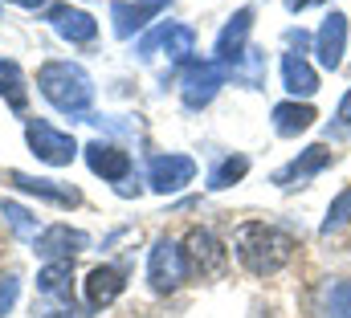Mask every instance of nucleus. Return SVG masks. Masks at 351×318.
<instances>
[{"instance_id":"nucleus-1","label":"nucleus","mask_w":351,"mask_h":318,"mask_svg":"<svg viewBox=\"0 0 351 318\" xmlns=\"http://www.w3.org/2000/svg\"><path fill=\"white\" fill-rule=\"evenodd\" d=\"M233 249H237V261L254 273V278H269L278 273L282 265H290L294 257V237L278 225H265V221H245L233 237Z\"/></svg>"},{"instance_id":"nucleus-2","label":"nucleus","mask_w":351,"mask_h":318,"mask_svg":"<svg viewBox=\"0 0 351 318\" xmlns=\"http://www.w3.org/2000/svg\"><path fill=\"white\" fill-rule=\"evenodd\" d=\"M37 86H41V94H45L58 110H66V114H82L90 106V98H94L90 74L82 66H74V62H45L41 74H37Z\"/></svg>"},{"instance_id":"nucleus-3","label":"nucleus","mask_w":351,"mask_h":318,"mask_svg":"<svg viewBox=\"0 0 351 318\" xmlns=\"http://www.w3.org/2000/svg\"><path fill=\"white\" fill-rule=\"evenodd\" d=\"M184 261H188V273L196 278H217L225 265H229V249L213 237L208 229H192L184 237Z\"/></svg>"},{"instance_id":"nucleus-4","label":"nucleus","mask_w":351,"mask_h":318,"mask_svg":"<svg viewBox=\"0 0 351 318\" xmlns=\"http://www.w3.org/2000/svg\"><path fill=\"white\" fill-rule=\"evenodd\" d=\"M147 278L156 286V294H172L176 286L188 278V261H184V249L172 237H160L152 257H147Z\"/></svg>"},{"instance_id":"nucleus-5","label":"nucleus","mask_w":351,"mask_h":318,"mask_svg":"<svg viewBox=\"0 0 351 318\" xmlns=\"http://www.w3.org/2000/svg\"><path fill=\"white\" fill-rule=\"evenodd\" d=\"M25 139H29L33 156L45 159V163H53V167H66L70 159L78 156V143H74L66 131H53V127L41 123V119H33V123L25 127Z\"/></svg>"},{"instance_id":"nucleus-6","label":"nucleus","mask_w":351,"mask_h":318,"mask_svg":"<svg viewBox=\"0 0 351 318\" xmlns=\"http://www.w3.org/2000/svg\"><path fill=\"white\" fill-rule=\"evenodd\" d=\"M37 253L41 257H49V261H70L74 253H82L90 241L86 233H78V229H70V225H49L45 233H37Z\"/></svg>"},{"instance_id":"nucleus-7","label":"nucleus","mask_w":351,"mask_h":318,"mask_svg":"<svg viewBox=\"0 0 351 318\" xmlns=\"http://www.w3.org/2000/svg\"><path fill=\"white\" fill-rule=\"evenodd\" d=\"M123 290H127V278H123L119 265H94V269L86 273V306L90 310L110 306Z\"/></svg>"},{"instance_id":"nucleus-8","label":"nucleus","mask_w":351,"mask_h":318,"mask_svg":"<svg viewBox=\"0 0 351 318\" xmlns=\"http://www.w3.org/2000/svg\"><path fill=\"white\" fill-rule=\"evenodd\" d=\"M192 175H196V163L188 156H160L152 159V188L156 192H180L184 184H192Z\"/></svg>"},{"instance_id":"nucleus-9","label":"nucleus","mask_w":351,"mask_h":318,"mask_svg":"<svg viewBox=\"0 0 351 318\" xmlns=\"http://www.w3.org/2000/svg\"><path fill=\"white\" fill-rule=\"evenodd\" d=\"M221 82H225V66H221V62H200V66H192V70L184 74V102H188V106H204V102L217 94Z\"/></svg>"},{"instance_id":"nucleus-10","label":"nucleus","mask_w":351,"mask_h":318,"mask_svg":"<svg viewBox=\"0 0 351 318\" xmlns=\"http://www.w3.org/2000/svg\"><path fill=\"white\" fill-rule=\"evenodd\" d=\"M86 163H90V171L102 175V180H123L131 171V156L123 147H114V143H102V139L86 143Z\"/></svg>"},{"instance_id":"nucleus-11","label":"nucleus","mask_w":351,"mask_h":318,"mask_svg":"<svg viewBox=\"0 0 351 318\" xmlns=\"http://www.w3.org/2000/svg\"><path fill=\"white\" fill-rule=\"evenodd\" d=\"M49 21H53V29L66 37V41H94V33H98V21L82 12V8H70V4H53L49 8Z\"/></svg>"},{"instance_id":"nucleus-12","label":"nucleus","mask_w":351,"mask_h":318,"mask_svg":"<svg viewBox=\"0 0 351 318\" xmlns=\"http://www.w3.org/2000/svg\"><path fill=\"white\" fill-rule=\"evenodd\" d=\"M343 45H348V16L343 12H331L327 21H323V29H319V62L327 66V70H335L339 62H343Z\"/></svg>"},{"instance_id":"nucleus-13","label":"nucleus","mask_w":351,"mask_h":318,"mask_svg":"<svg viewBox=\"0 0 351 318\" xmlns=\"http://www.w3.org/2000/svg\"><path fill=\"white\" fill-rule=\"evenodd\" d=\"M164 8H168V0H139V4H123V0H119L114 12H110V16H114V33H119V37H131L135 29H143V25H147L152 16H160Z\"/></svg>"},{"instance_id":"nucleus-14","label":"nucleus","mask_w":351,"mask_h":318,"mask_svg":"<svg viewBox=\"0 0 351 318\" xmlns=\"http://www.w3.org/2000/svg\"><path fill=\"white\" fill-rule=\"evenodd\" d=\"M156 45H164L168 58H188L192 53V29H184V25H160L156 33H147L139 41V53H152Z\"/></svg>"},{"instance_id":"nucleus-15","label":"nucleus","mask_w":351,"mask_h":318,"mask_svg":"<svg viewBox=\"0 0 351 318\" xmlns=\"http://www.w3.org/2000/svg\"><path fill=\"white\" fill-rule=\"evenodd\" d=\"M331 159H335V151L319 143V147H311L302 159H294L290 167H282V171L274 175V184H282V188H294V180H298V184H302V180H311V175H315L319 167H327Z\"/></svg>"},{"instance_id":"nucleus-16","label":"nucleus","mask_w":351,"mask_h":318,"mask_svg":"<svg viewBox=\"0 0 351 318\" xmlns=\"http://www.w3.org/2000/svg\"><path fill=\"white\" fill-rule=\"evenodd\" d=\"M315 106H306V102H282V106H274V127H278V135H302L306 127H315Z\"/></svg>"},{"instance_id":"nucleus-17","label":"nucleus","mask_w":351,"mask_h":318,"mask_svg":"<svg viewBox=\"0 0 351 318\" xmlns=\"http://www.w3.org/2000/svg\"><path fill=\"white\" fill-rule=\"evenodd\" d=\"M8 184H16V188H25V192H37V196L53 200V204H78V200H82L78 188H58L53 180H37V175H25V171H8Z\"/></svg>"},{"instance_id":"nucleus-18","label":"nucleus","mask_w":351,"mask_h":318,"mask_svg":"<svg viewBox=\"0 0 351 318\" xmlns=\"http://www.w3.org/2000/svg\"><path fill=\"white\" fill-rule=\"evenodd\" d=\"M282 82H286L290 94H302V98H311V94L319 90V74H315L298 53H286V58H282Z\"/></svg>"},{"instance_id":"nucleus-19","label":"nucleus","mask_w":351,"mask_h":318,"mask_svg":"<svg viewBox=\"0 0 351 318\" xmlns=\"http://www.w3.org/2000/svg\"><path fill=\"white\" fill-rule=\"evenodd\" d=\"M250 25H254V12H250V8H241V12L225 25V33H221V41H217L221 62H237V58H241V41H245Z\"/></svg>"},{"instance_id":"nucleus-20","label":"nucleus","mask_w":351,"mask_h":318,"mask_svg":"<svg viewBox=\"0 0 351 318\" xmlns=\"http://www.w3.org/2000/svg\"><path fill=\"white\" fill-rule=\"evenodd\" d=\"M70 261H49L41 273H37V290L41 294H49V298H58V302H70L74 294H70Z\"/></svg>"},{"instance_id":"nucleus-21","label":"nucleus","mask_w":351,"mask_h":318,"mask_svg":"<svg viewBox=\"0 0 351 318\" xmlns=\"http://www.w3.org/2000/svg\"><path fill=\"white\" fill-rule=\"evenodd\" d=\"M0 98L12 110H25V102H29V86H25L21 66L16 62H4V58H0Z\"/></svg>"},{"instance_id":"nucleus-22","label":"nucleus","mask_w":351,"mask_h":318,"mask_svg":"<svg viewBox=\"0 0 351 318\" xmlns=\"http://www.w3.org/2000/svg\"><path fill=\"white\" fill-rule=\"evenodd\" d=\"M319 315L323 318H351V278L348 282H331V286L323 290Z\"/></svg>"},{"instance_id":"nucleus-23","label":"nucleus","mask_w":351,"mask_h":318,"mask_svg":"<svg viewBox=\"0 0 351 318\" xmlns=\"http://www.w3.org/2000/svg\"><path fill=\"white\" fill-rule=\"evenodd\" d=\"M0 217L12 225V233H16V237H33V241H37V221H33V212H29V208H21L16 200H4V204H0Z\"/></svg>"},{"instance_id":"nucleus-24","label":"nucleus","mask_w":351,"mask_h":318,"mask_svg":"<svg viewBox=\"0 0 351 318\" xmlns=\"http://www.w3.org/2000/svg\"><path fill=\"white\" fill-rule=\"evenodd\" d=\"M250 171V159L237 156V159H225L217 171H213V180H208V188H229V184H237L241 175Z\"/></svg>"},{"instance_id":"nucleus-25","label":"nucleus","mask_w":351,"mask_h":318,"mask_svg":"<svg viewBox=\"0 0 351 318\" xmlns=\"http://www.w3.org/2000/svg\"><path fill=\"white\" fill-rule=\"evenodd\" d=\"M348 221H351V188H343V192L331 200V208H327L323 233H331V229H339V225H348Z\"/></svg>"},{"instance_id":"nucleus-26","label":"nucleus","mask_w":351,"mask_h":318,"mask_svg":"<svg viewBox=\"0 0 351 318\" xmlns=\"http://www.w3.org/2000/svg\"><path fill=\"white\" fill-rule=\"evenodd\" d=\"M16 290H21V282L8 273V278H0V318L8 315V306L16 302Z\"/></svg>"},{"instance_id":"nucleus-27","label":"nucleus","mask_w":351,"mask_h":318,"mask_svg":"<svg viewBox=\"0 0 351 318\" xmlns=\"http://www.w3.org/2000/svg\"><path fill=\"white\" fill-rule=\"evenodd\" d=\"M339 123H351V94L343 98V106H339Z\"/></svg>"},{"instance_id":"nucleus-28","label":"nucleus","mask_w":351,"mask_h":318,"mask_svg":"<svg viewBox=\"0 0 351 318\" xmlns=\"http://www.w3.org/2000/svg\"><path fill=\"white\" fill-rule=\"evenodd\" d=\"M311 4H319V0H286V8H294V12L298 8H311Z\"/></svg>"},{"instance_id":"nucleus-29","label":"nucleus","mask_w":351,"mask_h":318,"mask_svg":"<svg viewBox=\"0 0 351 318\" xmlns=\"http://www.w3.org/2000/svg\"><path fill=\"white\" fill-rule=\"evenodd\" d=\"M12 4H21V8H41L45 0H12Z\"/></svg>"},{"instance_id":"nucleus-30","label":"nucleus","mask_w":351,"mask_h":318,"mask_svg":"<svg viewBox=\"0 0 351 318\" xmlns=\"http://www.w3.org/2000/svg\"><path fill=\"white\" fill-rule=\"evenodd\" d=\"M49 318H74V315H70V310H62V315H49Z\"/></svg>"}]
</instances>
